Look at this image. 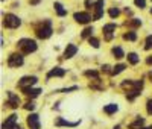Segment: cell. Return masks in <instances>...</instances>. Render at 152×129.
Instances as JSON below:
<instances>
[{"label": "cell", "instance_id": "cell-10", "mask_svg": "<svg viewBox=\"0 0 152 129\" xmlns=\"http://www.w3.org/2000/svg\"><path fill=\"white\" fill-rule=\"evenodd\" d=\"M94 15H93V18L94 20H99L100 17H102V14H104V0H97V2L94 3Z\"/></svg>", "mask_w": 152, "mask_h": 129}, {"label": "cell", "instance_id": "cell-20", "mask_svg": "<svg viewBox=\"0 0 152 129\" xmlns=\"http://www.w3.org/2000/svg\"><path fill=\"white\" fill-rule=\"evenodd\" d=\"M126 69V66L125 64H117L116 67H113V71H111V76H116V74H119V73H122L123 70Z\"/></svg>", "mask_w": 152, "mask_h": 129}, {"label": "cell", "instance_id": "cell-36", "mask_svg": "<svg viewBox=\"0 0 152 129\" xmlns=\"http://www.w3.org/2000/svg\"><path fill=\"white\" fill-rule=\"evenodd\" d=\"M38 2H40V0H32V2H31V3H32V5H37Z\"/></svg>", "mask_w": 152, "mask_h": 129}, {"label": "cell", "instance_id": "cell-12", "mask_svg": "<svg viewBox=\"0 0 152 129\" xmlns=\"http://www.w3.org/2000/svg\"><path fill=\"white\" fill-rule=\"evenodd\" d=\"M116 31V24L114 23H110V24H105L104 26V34H105V40L110 41L113 38V32Z\"/></svg>", "mask_w": 152, "mask_h": 129}, {"label": "cell", "instance_id": "cell-33", "mask_svg": "<svg viewBox=\"0 0 152 129\" xmlns=\"http://www.w3.org/2000/svg\"><path fill=\"white\" fill-rule=\"evenodd\" d=\"M102 71H104V73H110V74H111L113 69H111L110 66H107V64H105V66H102Z\"/></svg>", "mask_w": 152, "mask_h": 129}, {"label": "cell", "instance_id": "cell-7", "mask_svg": "<svg viewBox=\"0 0 152 129\" xmlns=\"http://www.w3.org/2000/svg\"><path fill=\"white\" fill-rule=\"evenodd\" d=\"M37 76H24V77H21V79L18 81V87L20 88H24V87H31V85H34V84H37Z\"/></svg>", "mask_w": 152, "mask_h": 129}, {"label": "cell", "instance_id": "cell-6", "mask_svg": "<svg viewBox=\"0 0 152 129\" xmlns=\"http://www.w3.org/2000/svg\"><path fill=\"white\" fill-rule=\"evenodd\" d=\"M6 105H8L9 108H12V109L18 108V105H20V97L15 96L12 91H8V102H6Z\"/></svg>", "mask_w": 152, "mask_h": 129}, {"label": "cell", "instance_id": "cell-13", "mask_svg": "<svg viewBox=\"0 0 152 129\" xmlns=\"http://www.w3.org/2000/svg\"><path fill=\"white\" fill-rule=\"evenodd\" d=\"M21 90H23V93L26 94L28 97H32V99H34V97H37L38 94L41 93V90H40V88H31V87H24V88H21Z\"/></svg>", "mask_w": 152, "mask_h": 129}, {"label": "cell", "instance_id": "cell-18", "mask_svg": "<svg viewBox=\"0 0 152 129\" xmlns=\"http://www.w3.org/2000/svg\"><path fill=\"white\" fill-rule=\"evenodd\" d=\"M119 109V106L116 105V103H110V105H107V106H104V111H105V114H114Z\"/></svg>", "mask_w": 152, "mask_h": 129}, {"label": "cell", "instance_id": "cell-11", "mask_svg": "<svg viewBox=\"0 0 152 129\" xmlns=\"http://www.w3.org/2000/svg\"><path fill=\"white\" fill-rule=\"evenodd\" d=\"M28 125L31 129H40V117L37 114H31L28 117Z\"/></svg>", "mask_w": 152, "mask_h": 129}, {"label": "cell", "instance_id": "cell-14", "mask_svg": "<svg viewBox=\"0 0 152 129\" xmlns=\"http://www.w3.org/2000/svg\"><path fill=\"white\" fill-rule=\"evenodd\" d=\"M76 52H78V47H76L75 44H69V46L66 47V50H64V58H66V59L73 58V56L76 55Z\"/></svg>", "mask_w": 152, "mask_h": 129}, {"label": "cell", "instance_id": "cell-38", "mask_svg": "<svg viewBox=\"0 0 152 129\" xmlns=\"http://www.w3.org/2000/svg\"><path fill=\"white\" fill-rule=\"evenodd\" d=\"M142 129H152V126H148V128H142Z\"/></svg>", "mask_w": 152, "mask_h": 129}, {"label": "cell", "instance_id": "cell-24", "mask_svg": "<svg viewBox=\"0 0 152 129\" xmlns=\"http://www.w3.org/2000/svg\"><path fill=\"white\" fill-rule=\"evenodd\" d=\"M123 40L135 41V40H137V35H135V32H128V34H125V35H123Z\"/></svg>", "mask_w": 152, "mask_h": 129}, {"label": "cell", "instance_id": "cell-16", "mask_svg": "<svg viewBox=\"0 0 152 129\" xmlns=\"http://www.w3.org/2000/svg\"><path fill=\"white\" fill-rule=\"evenodd\" d=\"M55 125H56V126H70V128H75V126L79 125V122H67V120H64V119L58 117L56 122H55Z\"/></svg>", "mask_w": 152, "mask_h": 129}, {"label": "cell", "instance_id": "cell-1", "mask_svg": "<svg viewBox=\"0 0 152 129\" xmlns=\"http://www.w3.org/2000/svg\"><path fill=\"white\" fill-rule=\"evenodd\" d=\"M122 88L128 90V93H126L128 100H134L137 96H140V91L143 88V81H123Z\"/></svg>", "mask_w": 152, "mask_h": 129}, {"label": "cell", "instance_id": "cell-3", "mask_svg": "<svg viewBox=\"0 0 152 129\" xmlns=\"http://www.w3.org/2000/svg\"><path fill=\"white\" fill-rule=\"evenodd\" d=\"M18 49L21 50V53L28 55V53H32V52L37 50V43L34 40H31V38H23V40L18 41Z\"/></svg>", "mask_w": 152, "mask_h": 129}, {"label": "cell", "instance_id": "cell-4", "mask_svg": "<svg viewBox=\"0 0 152 129\" xmlns=\"http://www.w3.org/2000/svg\"><path fill=\"white\" fill-rule=\"evenodd\" d=\"M3 24H5V28H8V29H17L18 26L21 24V20L17 15H14V14H6L3 17Z\"/></svg>", "mask_w": 152, "mask_h": 129}, {"label": "cell", "instance_id": "cell-8", "mask_svg": "<svg viewBox=\"0 0 152 129\" xmlns=\"http://www.w3.org/2000/svg\"><path fill=\"white\" fill-rule=\"evenodd\" d=\"M73 18L78 23H81V24H87V23L91 21V17H90L88 12H76V14L73 15Z\"/></svg>", "mask_w": 152, "mask_h": 129}, {"label": "cell", "instance_id": "cell-37", "mask_svg": "<svg viewBox=\"0 0 152 129\" xmlns=\"http://www.w3.org/2000/svg\"><path fill=\"white\" fill-rule=\"evenodd\" d=\"M149 79H151V81H152V71H151V73H149Z\"/></svg>", "mask_w": 152, "mask_h": 129}, {"label": "cell", "instance_id": "cell-19", "mask_svg": "<svg viewBox=\"0 0 152 129\" xmlns=\"http://www.w3.org/2000/svg\"><path fill=\"white\" fill-rule=\"evenodd\" d=\"M53 8L56 9V14L59 15V17H64L66 14H67V11L62 8V5L59 3V2H55V5H53Z\"/></svg>", "mask_w": 152, "mask_h": 129}, {"label": "cell", "instance_id": "cell-31", "mask_svg": "<svg viewBox=\"0 0 152 129\" xmlns=\"http://www.w3.org/2000/svg\"><path fill=\"white\" fill-rule=\"evenodd\" d=\"M134 3H135L138 8H145V6H146V0H134Z\"/></svg>", "mask_w": 152, "mask_h": 129}, {"label": "cell", "instance_id": "cell-28", "mask_svg": "<svg viewBox=\"0 0 152 129\" xmlns=\"http://www.w3.org/2000/svg\"><path fill=\"white\" fill-rule=\"evenodd\" d=\"M88 41H90V44H91L94 49H97V47H99V40H97V38H94V36H90V38H88Z\"/></svg>", "mask_w": 152, "mask_h": 129}, {"label": "cell", "instance_id": "cell-30", "mask_svg": "<svg viewBox=\"0 0 152 129\" xmlns=\"http://www.w3.org/2000/svg\"><path fill=\"white\" fill-rule=\"evenodd\" d=\"M24 109H28V111L35 109V103H34V102H28V103H24Z\"/></svg>", "mask_w": 152, "mask_h": 129}, {"label": "cell", "instance_id": "cell-40", "mask_svg": "<svg viewBox=\"0 0 152 129\" xmlns=\"http://www.w3.org/2000/svg\"><path fill=\"white\" fill-rule=\"evenodd\" d=\"M151 14H152V8H151Z\"/></svg>", "mask_w": 152, "mask_h": 129}, {"label": "cell", "instance_id": "cell-32", "mask_svg": "<svg viewBox=\"0 0 152 129\" xmlns=\"http://www.w3.org/2000/svg\"><path fill=\"white\" fill-rule=\"evenodd\" d=\"M146 109H148V114H152V99L146 102Z\"/></svg>", "mask_w": 152, "mask_h": 129}, {"label": "cell", "instance_id": "cell-22", "mask_svg": "<svg viewBox=\"0 0 152 129\" xmlns=\"http://www.w3.org/2000/svg\"><path fill=\"white\" fill-rule=\"evenodd\" d=\"M128 61H129V64H132V66H135V64L138 62V56H137V53H128Z\"/></svg>", "mask_w": 152, "mask_h": 129}, {"label": "cell", "instance_id": "cell-26", "mask_svg": "<svg viewBox=\"0 0 152 129\" xmlns=\"http://www.w3.org/2000/svg\"><path fill=\"white\" fill-rule=\"evenodd\" d=\"M126 24H128V26H131V28H138V26L142 24V21L138 20V18H132L131 21H128V23H126Z\"/></svg>", "mask_w": 152, "mask_h": 129}, {"label": "cell", "instance_id": "cell-34", "mask_svg": "<svg viewBox=\"0 0 152 129\" xmlns=\"http://www.w3.org/2000/svg\"><path fill=\"white\" fill-rule=\"evenodd\" d=\"M96 2H93V0H85V6L87 8H90V6H93Z\"/></svg>", "mask_w": 152, "mask_h": 129}, {"label": "cell", "instance_id": "cell-35", "mask_svg": "<svg viewBox=\"0 0 152 129\" xmlns=\"http://www.w3.org/2000/svg\"><path fill=\"white\" fill-rule=\"evenodd\" d=\"M146 64H149V66H152V56H149V58L146 59Z\"/></svg>", "mask_w": 152, "mask_h": 129}, {"label": "cell", "instance_id": "cell-21", "mask_svg": "<svg viewBox=\"0 0 152 129\" xmlns=\"http://www.w3.org/2000/svg\"><path fill=\"white\" fill-rule=\"evenodd\" d=\"M113 55H114V58H117V59H120V58L125 56L122 47H113Z\"/></svg>", "mask_w": 152, "mask_h": 129}, {"label": "cell", "instance_id": "cell-5", "mask_svg": "<svg viewBox=\"0 0 152 129\" xmlns=\"http://www.w3.org/2000/svg\"><path fill=\"white\" fill-rule=\"evenodd\" d=\"M8 66L11 69H15V67L23 66V56L20 53H11L9 58H8Z\"/></svg>", "mask_w": 152, "mask_h": 129}, {"label": "cell", "instance_id": "cell-29", "mask_svg": "<svg viewBox=\"0 0 152 129\" xmlns=\"http://www.w3.org/2000/svg\"><path fill=\"white\" fill-rule=\"evenodd\" d=\"M145 49H146V50L152 49V35H149V36L146 38V44H145Z\"/></svg>", "mask_w": 152, "mask_h": 129}, {"label": "cell", "instance_id": "cell-39", "mask_svg": "<svg viewBox=\"0 0 152 129\" xmlns=\"http://www.w3.org/2000/svg\"><path fill=\"white\" fill-rule=\"evenodd\" d=\"M14 129H23V128H21V126H15Z\"/></svg>", "mask_w": 152, "mask_h": 129}, {"label": "cell", "instance_id": "cell-9", "mask_svg": "<svg viewBox=\"0 0 152 129\" xmlns=\"http://www.w3.org/2000/svg\"><path fill=\"white\" fill-rule=\"evenodd\" d=\"M17 115L15 114H12V115H9V117L6 119V122L2 125V129H14L15 126H17Z\"/></svg>", "mask_w": 152, "mask_h": 129}, {"label": "cell", "instance_id": "cell-27", "mask_svg": "<svg viewBox=\"0 0 152 129\" xmlns=\"http://www.w3.org/2000/svg\"><path fill=\"white\" fill-rule=\"evenodd\" d=\"M119 14H120V11H119L117 8H111V9H110V17H111V18L119 17Z\"/></svg>", "mask_w": 152, "mask_h": 129}, {"label": "cell", "instance_id": "cell-17", "mask_svg": "<svg viewBox=\"0 0 152 129\" xmlns=\"http://www.w3.org/2000/svg\"><path fill=\"white\" fill-rule=\"evenodd\" d=\"M145 125V120L143 119H140V117H137L135 119V122H132L131 125H129V129H142V126Z\"/></svg>", "mask_w": 152, "mask_h": 129}, {"label": "cell", "instance_id": "cell-15", "mask_svg": "<svg viewBox=\"0 0 152 129\" xmlns=\"http://www.w3.org/2000/svg\"><path fill=\"white\" fill-rule=\"evenodd\" d=\"M66 74V70L64 69H61V67H55V69H52L49 73H47V77H62Z\"/></svg>", "mask_w": 152, "mask_h": 129}, {"label": "cell", "instance_id": "cell-25", "mask_svg": "<svg viewBox=\"0 0 152 129\" xmlns=\"http://www.w3.org/2000/svg\"><path fill=\"white\" fill-rule=\"evenodd\" d=\"M93 35V28H85L82 31V38H90Z\"/></svg>", "mask_w": 152, "mask_h": 129}, {"label": "cell", "instance_id": "cell-2", "mask_svg": "<svg viewBox=\"0 0 152 129\" xmlns=\"http://www.w3.org/2000/svg\"><path fill=\"white\" fill-rule=\"evenodd\" d=\"M52 24H50V21L49 20H46L44 23H41L40 26L37 28V31H35V34H37V36L40 38V40H46V38H49L50 35H52Z\"/></svg>", "mask_w": 152, "mask_h": 129}, {"label": "cell", "instance_id": "cell-23", "mask_svg": "<svg viewBox=\"0 0 152 129\" xmlns=\"http://www.w3.org/2000/svg\"><path fill=\"white\" fill-rule=\"evenodd\" d=\"M84 74H85L87 77H93V79H99V73H97L96 70H87Z\"/></svg>", "mask_w": 152, "mask_h": 129}]
</instances>
